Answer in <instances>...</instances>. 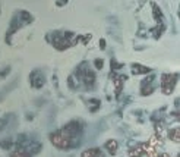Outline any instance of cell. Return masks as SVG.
Here are the masks:
<instances>
[{"instance_id": "cell-1", "label": "cell", "mask_w": 180, "mask_h": 157, "mask_svg": "<svg viewBox=\"0 0 180 157\" xmlns=\"http://www.w3.org/2000/svg\"><path fill=\"white\" fill-rule=\"evenodd\" d=\"M176 79H177L176 75H164V76H163V91H164L165 94H169V93L173 91L174 84H176Z\"/></svg>"}, {"instance_id": "cell-2", "label": "cell", "mask_w": 180, "mask_h": 157, "mask_svg": "<svg viewBox=\"0 0 180 157\" xmlns=\"http://www.w3.org/2000/svg\"><path fill=\"white\" fill-rule=\"evenodd\" d=\"M31 82L35 88H41L43 85H44V76L40 75L37 71H34V72L31 73Z\"/></svg>"}, {"instance_id": "cell-3", "label": "cell", "mask_w": 180, "mask_h": 157, "mask_svg": "<svg viewBox=\"0 0 180 157\" xmlns=\"http://www.w3.org/2000/svg\"><path fill=\"white\" fill-rule=\"evenodd\" d=\"M41 150V144L40 142H29L28 145H26L25 151L29 154V156H32V154H37V153Z\"/></svg>"}, {"instance_id": "cell-4", "label": "cell", "mask_w": 180, "mask_h": 157, "mask_svg": "<svg viewBox=\"0 0 180 157\" xmlns=\"http://www.w3.org/2000/svg\"><path fill=\"white\" fill-rule=\"evenodd\" d=\"M117 142L114 141V140H108L107 142H106V148L108 150V153L111 154V156H114L116 154V151H117Z\"/></svg>"}, {"instance_id": "cell-5", "label": "cell", "mask_w": 180, "mask_h": 157, "mask_svg": "<svg viewBox=\"0 0 180 157\" xmlns=\"http://www.w3.org/2000/svg\"><path fill=\"white\" fill-rule=\"evenodd\" d=\"M94 79H95L94 72L89 71V69H87V71L83 72V82H85V84H94Z\"/></svg>"}, {"instance_id": "cell-6", "label": "cell", "mask_w": 180, "mask_h": 157, "mask_svg": "<svg viewBox=\"0 0 180 157\" xmlns=\"http://www.w3.org/2000/svg\"><path fill=\"white\" fill-rule=\"evenodd\" d=\"M82 157H103V153H101V150H98V148H91V150L83 153Z\"/></svg>"}, {"instance_id": "cell-7", "label": "cell", "mask_w": 180, "mask_h": 157, "mask_svg": "<svg viewBox=\"0 0 180 157\" xmlns=\"http://www.w3.org/2000/svg\"><path fill=\"white\" fill-rule=\"evenodd\" d=\"M132 71H133V73H148L151 69L141 66V65H132Z\"/></svg>"}, {"instance_id": "cell-8", "label": "cell", "mask_w": 180, "mask_h": 157, "mask_svg": "<svg viewBox=\"0 0 180 157\" xmlns=\"http://www.w3.org/2000/svg\"><path fill=\"white\" fill-rule=\"evenodd\" d=\"M169 138L173 142H179V129H177V128H176V129H171V131L169 132Z\"/></svg>"}, {"instance_id": "cell-9", "label": "cell", "mask_w": 180, "mask_h": 157, "mask_svg": "<svg viewBox=\"0 0 180 157\" xmlns=\"http://www.w3.org/2000/svg\"><path fill=\"white\" fill-rule=\"evenodd\" d=\"M11 157H29V154H28L25 150H18V151L12 153Z\"/></svg>"}, {"instance_id": "cell-10", "label": "cell", "mask_w": 180, "mask_h": 157, "mask_svg": "<svg viewBox=\"0 0 180 157\" xmlns=\"http://www.w3.org/2000/svg\"><path fill=\"white\" fill-rule=\"evenodd\" d=\"M152 9H154V16H155V19H161L163 18V15H161V11H160V7L158 6H155V5H152Z\"/></svg>"}, {"instance_id": "cell-11", "label": "cell", "mask_w": 180, "mask_h": 157, "mask_svg": "<svg viewBox=\"0 0 180 157\" xmlns=\"http://www.w3.org/2000/svg\"><path fill=\"white\" fill-rule=\"evenodd\" d=\"M154 78H155L154 75H149L148 78L142 81V85H144V87H145V85H149V84H151V82H152V81H154Z\"/></svg>"}, {"instance_id": "cell-12", "label": "cell", "mask_w": 180, "mask_h": 157, "mask_svg": "<svg viewBox=\"0 0 180 157\" xmlns=\"http://www.w3.org/2000/svg\"><path fill=\"white\" fill-rule=\"evenodd\" d=\"M9 71H11V66H6L5 69H0V76H5V75H7V73H9Z\"/></svg>"}, {"instance_id": "cell-13", "label": "cell", "mask_w": 180, "mask_h": 157, "mask_svg": "<svg viewBox=\"0 0 180 157\" xmlns=\"http://www.w3.org/2000/svg\"><path fill=\"white\" fill-rule=\"evenodd\" d=\"M104 66V63H103V60L101 59H97L95 60V68H98V69H101Z\"/></svg>"}, {"instance_id": "cell-14", "label": "cell", "mask_w": 180, "mask_h": 157, "mask_svg": "<svg viewBox=\"0 0 180 157\" xmlns=\"http://www.w3.org/2000/svg\"><path fill=\"white\" fill-rule=\"evenodd\" d=\"M0 145L3 147V148H11L12 142L11 141H2V144H0Z\"/></svg>"}, {"instance_id": "cell-15", "label": "cell", "mask_w": 180, "mask_h": 157, "mask_svg": "<svg viewBox=\"0 0 180 157\" xmlns=\"http://www.w3.org/2000/svg\"><path fill=\"white\" fill-rule=\"evenodd\" d=\"M100 44H101V47H106V41H104V40H101V41H100Z\"/></svg>"}, {"instance_id": "cell-16", "label": "cell", "mask_w": 180, "mask_h": 157, "mask_svg": "<svg viewBox=\"0 0 180 157\" xmlns=\"http://www.w3.org/2000/svg\"><path fill=\"white\" fill-rule=\"evenodd\" d=\"M158 157H170V156H169V154H160Z\"/></svg>"}]
</instances>
